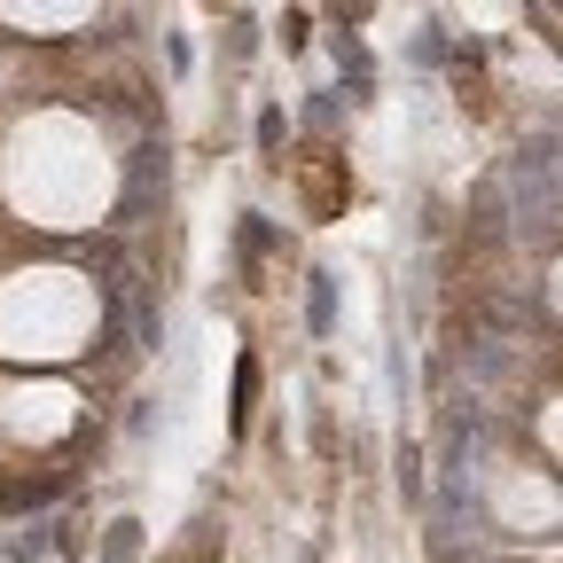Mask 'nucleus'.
Returning <instances> with one entry per match:
<instances>
[{
  "label": "nucleus",
  "mask_w": 563,
  "mask_h": 563,
  "mask_svg": "<svg viewBox=\"0 0 563 563\" xmlns=\"http://www.w3.org/2000/svg\"><path fill=\"white\" fill-rule=\"evenodd\" d=\"M298 196H306V220H336V211H344V196H352V180H344V157H329V150H306V157H298Z\"/></svg>",
  "instance_id": "f257e3e1"
}]
</instances>
